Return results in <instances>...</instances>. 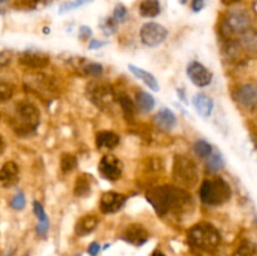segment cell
Here are the masks:
<instances>
[{"label":"cell","mask_w":257,"mask_h":256,"mask_svg":"<svg viewBox=\"0 0 257 256\" xmlns=\"http://www.w3.org/2000/svg\"><path fill=\"white\" fill-rule=\"evenodd\" d=\"M0 2H2V3H3V2H8V0H0Z\"/></svg>","instance_id":"cell-47"},{"label":"cell","mask_w":257,"mask_h":256,"mask_svg":"<svg viewBox=\"0 0 257 256\" xmlns=\"http://www.w3.org/2000/svg\"><path fill=\"white\" fill-rule=\"evenodd\" d=\"M92 29H90L89 27H87V25H82V27L79 28V38L80 40H87L89 39L90 37H92Z\"/></svg>","instance_id":"cell-37"},{"label":"cell","mask_w":257,"mask_h":256,"mask_svg":"<svg viewBox=\"0 0 257 256\" xmlns=\"http://www.w3.org/2000/svg\"><path fill=\"white\" fill-rule=\"evenodd\" d=\"M18 176H19V167L13 161L4 163L0 168V183L5 187L15 185L18 181Z\"/></svg>","instance_id":"cell-16"},{"label":"cell","mask_w":257,"mask_h":256,"mask_svg":"<svg viewBox=\"0 0 257 256\" xmlns=\"http://www.w3.org/2000/svg\"><path fill=\"white\" fill-rule=\"evenodd\" d=\"M87 94L90 102L102 110H109L114 104V92L112 87L103 82H92L87 87Z\"/></svg>","instance_id":"cell-7"},{"label":"cell","mask_w":257,"mask_h":256,"mask_svg":"<svg viewBox=\"0 0 257 256\" xmlns=\"http://www.w3.org/2000/svg\"><path fill=\"white\" fill-rule=\"evenodd\" d=\"M191 246L205 252H215L221 243V235L215 226L201 222L191 227L187 232Z\"/></svg>","instance_id":"cell-2"},{"label":"cell","mask_w":257,"mask_h":256,"mask_svg":"<svg viewBox=\"0 0 257 256\" xmlns=\"http://www.w3.org/2000/svg\"><path fill=\"white\" fill-rule=\"evenodd\" d=\"M2 256H13V252H12V251H9V252L4 253V255H2Z\"/></svg>","instance_id":"cell-45"},{"label":"cell","mask_w":257,"mask_h":256,"mask_svg":"<svg viewBox=\"0 0 257 256\" xmlns=\"http://www.w3.org/2000/svg\"><path fill=\"white\" fill-rule=\"evenodd\" d=\"M75 256H83V255H75Z\"/></svg>","instance_id":"cell-48"},{"label":"cell","mask_w":257,"mask_h":256,"mask_svg":"<svg viewBox=\"0 0 257 256\" xmlns=\"http://www.w3.org/2000/svg\"><path fill=\"white\" fill-rule=\"evenodd\" d=\"M180 3H181V4H187L188 0H180Z\"/></svg>","instance_id":"cell-46"},{"label":"cell","mask_w":257,"mask_h":256,"mask_svg":"<svg viewBox=\"0 0 257 256\" xmlns=\"http://www.w3.org/2000/svg\"><path fill=\"white\" fill-rule=\"evenodd\" d=\"M40 122V112L37 105L28 100L19 102L15 107L13 128L19 135H28L35 131Z\"/></svg>","instance_id":"cell-4"},{"label":"cell","mask_w":257,"mask_h":256,"mask_svg":"<svg viewBox=\"0 0 257 256\" xmlns=\"http://www.w3.org/2000/svg\"><path fill=\"white\" fill-rule=\"evenodd\" d=\"M92 191V185H90L89 178L85 175L79 176L74 182V195L78 197H85Z\"/></svg>","instance_id":"cell-27"},{"label":"cell","mask_w":257,"mask_h":256,"mask_svg":"<svg viewBox=\"0 0 257 256\" xmlns=\"http://www.w3.org/2000/svg\"><path fill=\"white\" fill-rule=\"evenodd\" d=\"M25 206V197L23 195V192H17V195L13 197L12 200V207L15 210H23Z\"/></svg>","instance_id":"cell-36"},{"label":"cell","mask_w":257,"mask_h":256,"mask_svg":"<svg viewBox=\"0 0 257 256\" xmlns=\"http://www.w3.org/2000/svg\"><path fill=\"white\" fill-rule=\"evenodd\" d=\"M146 200L152 205L161 217L168 215L178 217L192 210L190 193L183 188L173 187L170 185L151 188L146 193Z\"/></svg>","instance_id":"cell-1"},{"label":"cell","mask_w":257,"mask_h":256,"mask_svg":"<svg viewBox=\"0 0 257 256\" xmlns=\"http://www.w3.org/2000/svg\"><path fill=\"white\" fill-rule=\"evenodd\" d=\"M92 2L93 0H73V2L64 3V4L59 8V14H64V13L72 12V10L78 9V8L83 7V5L85 4H89V3Z\"/></svg>","instance_id":"cell-32"},{"label":"cell","mask_w":257,"mask_h":256,"mask_svg":"<svg viewBox=\"0 0 257 256\" xmlns=\"http://www.w3.org/2000/svg\"><path fill=\"white\" fill-rule=\"evenodd\" d=\"M128 69H130V72L132 73L135 77H137L138 79L142 80L148 88H151V89L155 90V92H158V90H160V83H158L157 78H156L152 73L141 69V68L136 67V65L133 64H128Z\"/></svg>","instance_id":"cell-19"},{"label":"cell","mask_w":257,"mask_h":256,"mask_svg":"<svg viewBox=\"0 0 257 256\" xmlns=\"http://www.w3.org/2000/svg\"><path fill=\"white\" fill-rule=\"evenodd\" d=\"M205 8V0H192V10L198 13Z\"/></svg>","instance_id":"cell-40"},{"label":"cell","mask_w":257,"mask_h":256,"mask_svg":"<svg viewBox=\"0 0 257 256\" xmlns=\"http://www.w3.org/2000/svg\"><path fill=\"white\" fill-rule=\"evenodd\" d=\"M168 35V30L163 25L158 23H147L141 28V39L147 47H157L166 40Z\"/></svg>","instance_id":"cell-8"},{"label":"cell","mask_w":257,"mask_h":256,"mask_svg":"<svg viewBox=\"0 0 257 256\" xmlns=\"http://www.w3.org/2000/svg\"><path fill=\"white\" fill-rule=\"evenodd\" d=\"M232 190L227 181L222 177L205 180L200 188V198L203 203L210 206H220L230 201Z\"/></svg>","instance_id":"cell-3"},{"label":"cell","mask_w":257,"mask_h":256,"mask_svg":"<svg viewBox=\"0 0 257 256\" xmlns=\"http://www.w3.org/2000/svg\"><path fill=\"white\" fill-rule=\"evenodd\" d=\"M236 102L246 109L253 110L257 104V88L253 83H247L237 87L233 92Z\"/></svg>","instance_id":"cell-10"},{"label":"cell","mask_w":257,"mask_h":256,"mask_svg":"<svg viewBox=\"0 0 257 256\" xmlns=\"http://www.w3.org/2000/svg\"><path fill=\"white\" fill-rule=\"evenodd\" d=\"M251 29V18L246 10L235 9L227 13L221 27V32L225 38L241 37L243 33Z\"/></svg>","instance_id":"cell-6"},{"label":"cell","mask_w":257,"mask_h":256,"mask_svg":"<svg viewBox=\"0 0 257 256\" xmlns=\"http://www.w3.org/2000/svg\"><path fill=\"white\" fill-rule=\"evenodd\" d=\"M136 108L142 113H150L155 108V98L150 93L141 90L136 94Z\"/></svg>","instance_id":"cell-23"},{"label":"cell","mask_w":257,"mask_h":256,"mask_svg":"<svg viewBox=\"0 0 257 256\" xmlns=\"http://www.w3.org/2000/svg\"><path fill=\"white\" fill-rule=\"evenodd\" d=\"M27 82L28 85L38 93H53L57 90L50 77L45 74H29Z\"/></svg>","instance_id":"cell-15"},{"label":"cell","mask_w":257,"mask_h":256,"mask_svg":"<svg viewBox=\"0 0 257 256\" xmlns=\"http://www.w3.org/2000/svg\"><path fill=\"white\" fill-rule=\"evenodd\" d=\"M13 97V87L7 82L0 80V103H4Z\"/></svg>","instance_id":"cell-35"},{"label":"cell","mask_w":257,"mask_h":256,"mask_svg":"<svg viewBox=\"0 0 257 256\" xmlns=\"http://www.w3.org/2000/svg\"><path fill=\"white\" fill-rule=\"evenodd\" d=\"M20 64L30 69H42L49 64V57L42 52L25 50L19 55Z\"/></svg>","instance_id":"cell-13"},{"label":"cell","mask_w":257,"mask_h":256,"mask_svg":"<svg viewBox=\"0 0 257 256\" xmlns=\"http://www.w3.org/2000/svg\"><path fill=\"white\" fill-rule=\"evenodd\" d=\"M192 103L195 109L197 110V113L201 117H210L211 113H212L213 110V100L211 99L208 95L203 94V93H197V94H195V97H193Z\"/></svg>","instance_id":"cell-18"},{"label":"cell","mask_w":257,"mask_h":256,"mask_svg":"<svg viewBox=\"0 0 257 256\" xmlns=\"http://www.w3.org/2000/svg\"><path fill=\"white\" fill-rule=\"evenodd\" d=\"M98 225V217L94 215H87L79 218V221L75 225V233L78 236L89 235L90 232L94 231V228Z\"/></svg>","instance_id":"cell-22"},{"label":"cell","mask_w":257,"mask_h":256,"mask_svg":"<svg viewBox=\"0 0 257 256\" xmlns=\"http://www.w3.org/2000/svg\"><path fill=\"white\" fill-rule=\"evenodd\" d=\"M98 170H99L100 176H102L104 180L117 181L119 180L120 176H122L123 165L118 157L112 155H107L103 156V158L100 160Z\"/></svg>","instance_id":"cell-9"},{"label":"cell","mask_w":257,"mask_h":256,"mask_svg":"<svg viewBox=\"0 0 257 256\" xmlns=\"http://www.w3.org/2000/svg\"><path fill=\"white\" fill-rule=\"evenodd\" d=\"M186 73H187L191 82L200 88L207 87L212 82V73L205 65H202L198 62H191L188 64L187 69H186Z\"/></svg>","instance_id":"cell-11"},{"label":"cell","mask_w":257,"mask_h":256,"mask_svg":"<svg viewBox=\"0 0 257 256\" xmlns=\"http://www.w3.org/2000/svg\"><path fill=\"white\" fill-rule=\"evenodd\" d=\"M100 30H102L105 37L115 34L118 30V23L113 19V17L105 18L100 22Z\"/></svg>","instance_id":"cell-30"},{"label":"cell","mask_w":257,"mask_h":256,"mask_svg":"<svg viewBox=\"0 0 257 256\" xmlns=\"http://www.w3.org/2000/svg\"><path fill=\"white\" fill-rule=\"evenodd\" d=\"M152 256H166V255L163 252H161V251H155Z\"/></svg>","instance_id":"cell-44"},{"label":"cell","mask_w":257,"mask_h":256,"mask_svg":"<svg viewBox=\"0 0 257 256\" xmlns=\"http://www.w3.org/2000/svg\"><path fill=\"white\" fill-rule=\"evenodd\" d=\"M172 176L181 188H193L198 182L197 165L187 156L177 155L173 161Z\"/></svg>","instance_id":"cell-5"},{"label":"cell","mask_w":257,"mask_h":256,"mask_svg":"<svg viewBox=\"0 0 257 256\" xmlns=\"http://www.w3.org/2000/svg\"><path fill=\"white\" fill-rule=\"evenodd\" d=\"M128 17V10L127 8L123 4H117L114 8V12H113V19L117 23H124L127 20Z\"/></svg>","instance_id":"cell-34"},{"label":"cell","mask_w":257,"mask_h":256,"mask_svg":"<svg viewBox=\"0 0 257 256\" xmlns=\"http://www.w3.org/2000/svg\"><path fill=\"white\" fill-rule=\"evenodd\" d=\"M107 42H102V40H98V39H93L92 42L89 43V50H95V49H100L103 48L104 45H107Z\"/></svg>","instance_id":"cell-38"},{"label":"cell","mask_w":257,"mask_h":256,"mask_svg":"<svg viewBox=\"0 0 257 256\" xmlns=\"http://www.w3.org/2000/svg\"><path fill=\"white\" fill-rule=\"evenodd\" d=\"M161 13L158 0H143L140 4V14L145 18H155Z\"/></svg>","instance_id":"cell-26"},{"label":"cell","mask_w":257,"mask_h":256,"mask_svg":"<svg viewBox=\"0 0 257 256\" xmlns=\"http://www.w3.org/2000/svg\"><path fill=\"white\" fill-rule=\"evenodd\" d=\"M222 2H223V4L231 5V4H235V3L241 2V0H222Z\"/></svg>","instance_id":"cell-43"},{"label":"cell","mask_w":257,"mask_h":256,"mask_svg":"<svg viewBox=\"0 0 257 256\" xmlns=\"http://www.w3.org/2000/svg\"><path fill=\"white\" fill-rule=\"evenodd\" d=\"M233 256H256V246L252 242H243L236 248Z\"/></svg>","instance_id":"cell-31"},{"label":"cell","mask_w":257,"mask_h":256,"mask_svg":"<svg viewBox=\"0 0 257 256\" xmlns=\"http://www.w3.org/2000/svg\"><path fill=\"white\" fill-rule=\"evenodd\" d=\"M155 123L162 131H172L177 124V117L168 108H162L157 112L155 117Z\"/></svg>","instance_id":"cell-17"},{"label":"cell","mask_w":257,"mask_h":256,"mask_svg":"<svg viewBox=\"0 0 257 256\" xmlns=\"http://www.w3.org/2000/svg\"><path fill=\"white\" fill-rule=\"evenodd\" d=\"M5 151V141L4 138H3V136L0 135V155H3Z\"/></svg>","instance_id":"cell-42"},{"label":"cell","mask_w":257,"mask_h":256,"mask_svg":"<svg viewBox=\"0 0 257 256\" xmlns=\"http://www.w3.org/2000/svg\"><path fill=\"white\" fill-rule=\"evenodd\" d=\"M206 167L210 171L211 173H216L218 171L222 170L225 167V161H223L222 153L220 152L216 148H212V152L210 153V156L207 157V163H206Z\"/></svg>","instance_id":"cell-25"},{"label":"cell","mask_w":257,"mask_h":256,"mask_svg":"<svg viewBox=\"0 0 257 256\" xmlns=\"http://www.w3.org/2000/svg\"><path fill=\"white\" fill-rule=\"evenodd\" d=\"M125 202H127V197L124 195L109 191V192L103 193V196L100 197L99 210L105 215H110V213L118 212Z\"/></svg>","instance_id":"cell-12"},{"label":"cell","mask_w":257,"mask_h":256,"mask_svg":"<svg viewBox=\"0 0 257 256\" xmlns=\"http://www.w3.org/2000/svg\"><path fill=\"white\" fill-rule=\"evenodd\" d=\"M118 143H119V136L110 131H102L95 136V145L98 148L112 150V148L117 147Z\"/></svg>","instance_id":"cell-20"},{"label":"cell","mask_w":257,"mask_h":256,"mask_svg":"<svg viewBox=\"0 0 257 256\" xmlns=\"http://www.w3.org/2000/svg\"><path fill=\"white\" fill-rule=\"evenodd\" d=\"M118 102H119L120 107H122L125 119H127L128 122H133L136 115V110H137L135 102H133L130 98V95L125 94V93H120V94L118 95Z\"/></svg>","instance_id":"cell-24"},{"label":"cell","mask_w":257,"mask_h":256,"mask_svg":"<svg viewBox=\"0 0 257 256\" xmlns=\"http://www.w3.org/2000/svg\"><path fill=\"white\" fill-rule=\"evenodd\" d=\"M77 167V157L72 153H63L60 156V168L64 173L72 172Z\"/></svg>","instance_id":"cell-28"},{"label":"cell","mask_w":257,"mask_h":256,"mask_svg":"<svg viewBox=\"0 0 257 256\" xmlns=\"http://www.w3.org/2000/svg\"><path fill=\"white\" fill-rule=\"evenodd\" d=\"M148 231L140 223H132L128 227H125L124 232L122 235V240L132 243L135 246H142L148 241Z\"/></svg>","instance_id":"cell-14"},{"label":"cell","mask_w":257,"mask_h":256,"mask_svg":"<svg viewBox=\"0 0 257 256\" xmlns=\"http://www.w3.org/2000/svg\"><path fill=\"white\" fill-rule=\"evenodd\" d=\"M10 60V54L9 52H0V67L8 64Z\"/></svg>","instance_id":"cell-41"},{"label":"cell","mask_w":257,"mask_h":256,"mask_svg":"<svg viewBox=\"0 0 257 256\" xmlns=\"http://www.w3.org/2000/svg\"><path fill=\"white\" fill-rule=\"evenodd\" d=\"M33 210H34L35 216H37L38 221H39L37 228H35V230H37V233L39 236H45L48 230H49V218H48L42 203L38 202V201H34V202H33Z\"/></svg>","instance_id":"cell-21"},{"label":"cell","mask_w":257,"mask_h":256,"mask_svg":"<svg viewBox=\"0 0 257 256\" xmlns=\"http://www.w3.org/2000/svg\"><path fill=\"white\" fill-rule=\"evenodd\" d=\"M84 72L90 77L99 78L103 74V65L99 63H89L84 67Z\"/></svg>","instance_id":"cell-33"},{"label":"cell","mask_w":257,"mask_h":256,"mask_svg":"<svg viewBox=\"0 0 257 256\" xmlns=\"http://www.w3.org/2000/svg\"><path fill=\"white\" fill-rule=\"evenodd\" d=\"M212 146L205 140H200L193 145V151L197 155V157L200 158H207L210 156V153L212 152Z\"/></svg>","instance_id":"cell-29"},{"label":"cell","mask_w":257,"mask_h":256,"mask_svg":"<svg viewBox=\"0 0 257 256\" xmlns=\"http://www.w3.org/2000/svg\"><path fill=\"white\" fill-rule=\"evenodd\" d=\"M100 251V246L98 242H92L89 245V247H88V253H89L90 256H97L98 253H99Z\"/></svg>","instance_id":"cell-39"}]
</instances>
